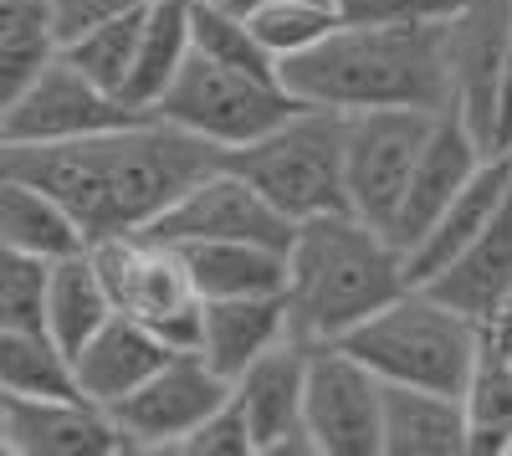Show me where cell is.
<instances>
[{"label": "cell", "instance_id": "ba28073f", "mask_svg": "<svg viewBox=\"0 0 512 456\" xmlns=\"http://www.w3.org/2000/svg\"><path fill=\"white\" fill-rule=\"evenodd\" d=\"M441 113V108H436ZM431 108H354L344 134V190L349 211L390 236L415 154L436 123Z\"/></svg>", "mask_w": 512, "mask_h": 456}, {"label": "cell", "instance_id": "8992f818", "mask_svg": "<svg viewBox=\"0 0 512 456\" xmlns=\"http://www.w3.org/2000/svg\"><path fill=\"white\" fill-rule=\"evenodd\" d=\"M88 252L108 287L113 313L154 328L169 349H195L200 293L175 241H159L149 231H113V236L88 241Z\"/></svg>", "mask_w": 512, "mask_h": 456}, {"label": "cell", "instance_id": "ffe728a7", "mask_svg": "<svg viewBox=\"0 0 512 456\" xmlns=\"http://www.w3.org/2000/svg\"><path fill=\"white\" fill-rule=\"evenodd\" d=\"M507 185H512V149H492L477 164V175L446 200V211L425 226V236L415 246H405V277L410 282H431L461 246L482 231V221L497 211V200L507 195Z\"/></svg>", "mask_w": 512, "mask_h": 456}, {"label": "cell", "instance_id": "4316f807", "mask_svg": "<svg viewBox=\"0 0 512 456\" xmlns=\"http://www.w3.org/2000/svg\"><path fill=\"white\" fill-rule=\"evenodd\" d=\"M0 395L6 400L77 395L72 359L47 328H0Z\"/></svg>", "mask_w": 512, "mask_h": 456}, {"label": "cell", "instance_id": "4fadbf2b", "mask_svg": "<svg viewBox=\"0 0 512 456\" xmlns=\"http://www.w3.org/2000/svg\"><path fill=\"white\" fill-rule=\"evenodd\" d=\"M308 354L313 344L287 334L267 354H256L241 375L231 380V395L241 405V416L251 426L256 456H313V441L303 431V385H308Z\"/></svg>", "mask_w": 512, "mask_h": 456}, {"label": "cell", "instance_id": "f546056e", "mask_svg": "<svg viewBox=\"0 0 512 456\" xmlns=\"http://www.w3.org/2000/svg\"><path fill=\"white\" fill-rule=\"evenodd\" d=\"M256 41L272 52V62H287L297 52H308L313 41H323L338 26L333 0H256L246 11Z\"/></svg>", "mask_w": 512, "mask_h": 456}, {"label": "cell", "instance_id": "836d02e7", "mask_svg": "<svg viewBox=\"0 0 512 456\" xmlns=\"http://www.w3.org/2000/svg\"><path fill=\"white\" fill-rule=\"evenodd\" d=\"M466 0H333L338 21L354 26H415V21H446Z\"/></svg>", "mask_w": 512, "mask_h": 456}, {"label": "cell", "instance_id": "8fae6325", "mask_svg": "<svg viewBox=\"0 0 512 456\" xmlns=\"http://www.w3.org/2000/svg\"><path fill=\"white\" fill-rule=\"evenodd\" d=\"M159 241H262V246H287L292 221L256 190L231 164H210L200 180H190L164 211L144 226Z\"/></svg>", "mask_w": 512, "mask_h": 456}, {"label": "cell", "instance_id": "f35d334b", "mask_svg": "<svg viewBox=\"0 0 512 456\" xmlns=\"http://www.w3.org/2000/svg\"><path fill=\"white\" fill-rule=\"evenodd\" d=\"M0 416H6V395H0ZM0 456H11V451H6V441H0Z\"/></svg>", "mask_w": 512, "mask_h": 456}, {"label": "cell", "instance_id": "4dcf8cb0", "mask_svg": "<svg viewBox=\"0 0 512 456\" xmlns=\"http://www.w3.org/2000/svg\"><path fill=\"white\" fill-rule=\"evenodd\" d=\"M47 277L52 262L0 246V328H41V318H47Z\"/></svg>", "mask_w": 512, "mask_h": 456}, {"label": "cell", "instance_id": "484cf974", "mask_svg": "<svg viewBox=\"0 0 512 456\" xmlns=\"http://www.w3.org/2000/svg\"><path fill=\"white\" fill-rule=\"evenodd\" d=\"M466 405V456H512V359L497 354L482 334L477 364L461 390Z\"/></svg>", "mask_w": 512, "mask_h": 456}, {"label": "cell", "instance_id": "5b68a950", "mask_svg": "<svg viewBox=\"0 0 512 456\" xmlns=\"http://www.w3.org/2000/svg\"><path fill=\"white\" fill-rule=\"evenodd\" d=\"M344 134H349V113L297 103L267 134H256L241 149H226L221 159L231 170H241L297 226V221L323 216V211H349Z\"/></svg>", "mask_w": 512, "mask_h": 456}, {"label": "cell", "instance_id": "d6a6232c", "mask_svg": "<svg viewBox=\"0 0 512 456\" xmlns=\"http://www.w3.org/2000/svg\"><path fill=\"white\" fill-rule=\"evenodd\" d=\"M169 456H256L251 426H246V416H241L236 395H226L190 436H180V446L169 451Z\"/></svg>", "mask_w": 512, "mask_h": 456}, {"label": "cell", "instance_id": "2e32d148", "mask_svg": "<svg viewBox=\"0 0 512 456\" xmlns=\"http://www.w3.org/2000/svg\"><path fill=\"white\" fill-rule=\"evenodd\" d=\"M0 441L11 456H123V436L103 405L82 395L6 400Z\"/></svg>", "mask_w": 512, "mask_h": 456}, {"label": "cell", "instance_id": "277c9868", "mask_svg": "<svg viewBox=\"0 0 512 456\" xmlns=\"http://www.w3.org/2000/svg\"><path fill=\"white\" fill-rule=\"evenodd\" d=\"M338 349H349L359 364H369L384 385H420L461 395L466 375L482 349V323L456 313L436 293L410 282L384 308H374L364 323H354Z\"/></svg>", "mask_w": 512, "mask_h": 456}, {"label": "cell", "instance_id": "d590c367", "mask_svg": "<svg viewBox=\"0 0 512 456\" xmlns=\"http://www.w3.org/2000/svg\"><path fill=\"white\" fill-rule=\"evenodd\" d=\"M492 149H512V11H507V52H502V88H497V139Z\"/></svg>", "mask_w": 512, "mask_h": 456}, {"label": "cell", "instance_id": "6da1fadb", "mask_svg": "<svg viewBox=\"0 0 512 456\" xmlns=\"http://www.w3.org/2000/svg\"><path fill=\"white\" fill-rule=\"evenodd\" d=\"M210 164H221V149L154 113L57 144L0 139V175L41 185L57 205H67V216L88 241L113 231H144Z\"/></svg>", "mask_w": 512, "mask_h": 456}, {"label": "cell", "instance_id": "30bf717a", "mask_svg": "<svg viewBox=\"0 0 512 456\" xmlns=\"http://www.w3.org/2000/svg\"><path fill=\"white\" fill-rule=\"evenodd\" d=\"M226 395H231L226 375H216L195 349H175L144 385H134L118 405H108V416L123 436V451L169 456L180 446V436H190Z\"/></svg>", "mask_w": 512, "mask_h": 456}, {"label": "cell", "instance_id": "ac0fdd59", "mask_svg": "<svg viewBox=\"0 0 512 456\" xmlns=\"http://www.w3.org/2000/svg\"><path fill=\"white\" fill-rule=\"evenodd\" d=\"M169 354H175V349H169L154 328L113 313L98 334L72 354V385H77L82 400H93V405L108 410V405H118L128 390H134V385H144Z\"/></svg>", "mask_w": 512, "mask_h": 456}, {"label": "cell", "instance_id": "e0dca14e", "mask_svg": "<svg viewBox=\"0 0 512 456\" xmlns=\"http://www.w3.org/2000/svg\"><path fill=\"white\" fill-rule=\"evenodd\" d=\"M420 287L477 323H487L497 313V303L512 293V185L497 200V211L482 221V231Z\"/></svg>", "mask_w": 512, "mask_h": 456}, {"label": "cell", "instance_id": "3957f363", "mask_svg": "<svg viewBox=\"0 0 512 456\" xmlns=\"http://www.w3.org/2000/svg\"><path fill=\"white\" fill-rule=\"evenodd\" d=\"M400 246L354 211H323L292 226L287 241V323L308 344H338L354 323L405 293Z\"/></svg>", "mask_w": 512, "mask_h": 456}, {"label": "cell", "instance_id": "d6986e66", "mask_svg": "<svg viewBox=\"0 0 512 456\" xmlns=\"http://www.w3.org/2000/svg\"><path fill=\"white\" fill-rule=\"evenodd\" d=\"M292 334L287 323V298L282 293H256V298H205L200 303V334L195 354L216 369V375L236 380L241 369L282 344Z\"/></svg>", "mask_w": 512, "mask_h": 456}, {"label": "cell", "instance_id": "7402d4cb", "mask_svg": "<svg viewBox=\"0 0 512 456\" xmlns=\"http://www.w3.org/2000/svg\"><path fill=\"white\" fill-rule=\"evenodd\" d=\"M190 282L200 303L205 298H256L287 287V246L262 241H185Z\"/></svg>", "mask_w": 512, "mask_h": 456}, {"label": "cell", "instance_id": "83f0119b", "mask_svg": "<svg viewBox=\"0 0 512 456\" xmlns=\"http://www.w3.org/2000/svg\"><path fill=\"white\" fill-rule=\"evenodd\" d=\"M190 52L205 62H221V67H241L256 77H277L272 52L256 41L251 21L221 6H205V0H190Z\"/></svg>", "mask_w": 512, "mask_h": 456}, {"label": "cell", "instance_id": "5bb4252c", "mask_svg": "<svg viewBox=\"0 0 512 456\" xmlns=\"http://www.w3.org/2000/svg\"><path fill=\"white\" fill-rule=\"evenodd\" d=\"M492 149L466 129V118L446 103L431 123V134H425L420 154H415V170H410V185L400 195V211H395V226H390V241L400 246V257H405V246H415L425 236V226H431L441 211H446V200L477 175V164L487 159Z\"/></svg>", "mask_w": 512, "mask_h": 456}, {"label": "cell", "instance_id": "1f68e13d", "mask_svg": "<svg viewBox=\"0 0 512 456\" xmlns=\"http://www.w3.org/2000/svg\"><path fill=\"white\" fill-rule=\"evenodd\" d=\"M52 57H57V36H52L47 11L21 21L11 36H0V108L16 103L31 82L41 77V67H47Z\"/></svg>", "mask_w": 512, "mask_h": 456}, {"label": "cell", "instance_id": "d4e9b609", "mask_svg": "<svg viewBox=\"0 0 512 456\" xmlns=\"http://www.w3.org/2000/svg\"><path fill=\"white\" fill-rule=\"evenodd\" d=\"M108 318H113V303H108V287L93 267L88 246L72 257H57L47 277V318H41V328L62 344V354L72 359Z\"/></svg>", "mask_w": 512, "mask_h": 456}, {"label": "cell", "instance_id": "74e56055", "mask_svg": "<svg viewBox=\"0 0 512 456\" xmlns=\"http://www.w3.org/2000/svg\"><path fill=\"white\" fill-rule=\"evenodd\" d=\"M205 6H221V11H236V16H246L256 0H205Z\"/></svg>", "mask_w": 512, "mask_h": 456}, {"label": "cell", "instance_id": "f1b7e54d", "mask_svg": "<svg viewBox=\"0 0 512 456\" xmlns=\"http://www.w3.org/2000/svg\"><path fill=\"white\" fill-rule=\"evenodd\" d=\"M139 26H144V11L134 16H118V21H103V26H88L82 36L62 41V57L93 77L98 88H108L113 98H123V82H128V67H134V47H139Z\"/></svg>", "mask_w": 512, "mask_h": 456}, {"label": "cell", "instance_id": "9c48e42d", "mask_svg": "<svg viewBox=\"0 0 512 456\" xmlns=\"http://www.w3.org/2000/svg\"><path fill=\"white\" fill-rule=\"evenodd\" d=\"M313 456H384V380L338 344H313L303 385Z\"/></svg>", "mask_w": 512, "mask_h": 456}, {"label": "cell", "instance_id": "e575fe53", "mask_svg": "<svg viewBox=\"0 0 512 456\" xmlns=\"http://www.w3.org/2000/svg\"><path fill=\"white\" fill-rule=\"evenodd\" d=\"M149 6H154V0H47V21H52V36L62 47V41L82 36L88 26L134 16V11H149Z\"/></svg>", "mask_w": 512, "mask_h": 456}, {"label": "cell", "instance_id": "8d00e7d4", "mask_svg": "<svg viewBox=\"0 0 512 456\" xmlns=\"http://www.w3.org/2000/svg\"><path fill=\"white\" fill-rule=\"evenodd\" d=\"M482 334H487V344L497 349V354H507L512 359V293L497 303V313L482 323Z\"/></svg>", "mask_w": 512, "mask_h": 456}, {"label": "cell", "instance_id": "7a4b0ae2", "mask_svg": "<svg viewBox=\"0 0 512 456\" xmlns=\"http://www.w3.org/2000/svg\"><path fill=\"white\" fill-rule=\"evenodd\" d=\"M277 82L318 108H446L451 103V16L415 26L338 21L308 52L277 62Z\"/></svg>", "mask_w": 512, "mask_h": 456}, {"label": "cell", "instance_id": "44dd1931", "mask_svg": "<svg viewBox=\"0 0 512 456\" xmlns=\"http://www.w3.org/2000/svg\"><path fill=\"white\" fill-rule=\"evenodd\" d=\"M466 436L461 395L384 385V456H466Z\"/></svg>", "mask_w": 512, "mask_h": 456}, {"label": "cell", "instance_id": "cb8c5ba5", "mask_svg": "<svg viewBox=\"0 0 512 456\" xmlns=\"http://www.w3.org/2000/svg\"><path fill=\"white\" fill-rule=\"evenodd\" d=\"M190 57V0H154L139 26V47H134V67L123 82V103L134 113H149L164 88L175 82V72Z\"/></svg>", "mask_w": 512, "mask_h": 456}, {"label": "cell", "instance_id": "603a6c76", "mask_svg": "<svg viewBox=\"0 0 512 456\" xmlns=\"http://www.w3.org/2000/svg\"><path fill=\"white\" fill-rule=\"evenodd\" d=\"M0 246H16V252H31L41 262H57V257L82 252L88 236L67 216V205H57L41 185L0 175Z\"/></svg>", "mask_w": 512, "mask_h": 456}, {"label": "cell", "instance_id": "52a82bcc", "mask_svg": "<svg viewBox=\"0 0 512 456\" xmlns=\"http://www.w3.org/2000/svg\"><path fill=\"white\" fill-rule=\"evenodd\" d=\"M297 98L282 88L277 77H256L241 67H221L205 57H185L175 82L164 88V98L149 108L154 118L175 123V129L205 139L210 149H241L256 134H267L282 113H292Z\"/></svg>", "mask_w": 512, "mask_h": 456}, {"label": "cell", "instance_id": "7c38bea8", "mask_svg": "<svg viewBox=\"0 0 512 456\" xmlns=\"http://www.w3.org/2000/svg\"><path fill=\"white\" fill-rule=\"evenodd\" d=\"M139 118L123 98L98 88L93 77H82L62 52L41 67L31 88L0 108V139L16 144H57V139H82V134H103L118 123Z\"/></svg>", "mask_w": 512, "mask_h": 456}, {"label": "cell", "instance_id": "9a60e30c", "mask_svg": "<svg viewBox=\"0 0 512 456\" xmlns=\"http://www.w3.org/2000/svg\"><path fill=\"white\" fill-rule=\"evenodd\" d=\"M512 0H466L451 16V108L487 149L497 139V88Z\"/></svg>", "mask_w": 512, "mask_h": 456}]
</instances>
